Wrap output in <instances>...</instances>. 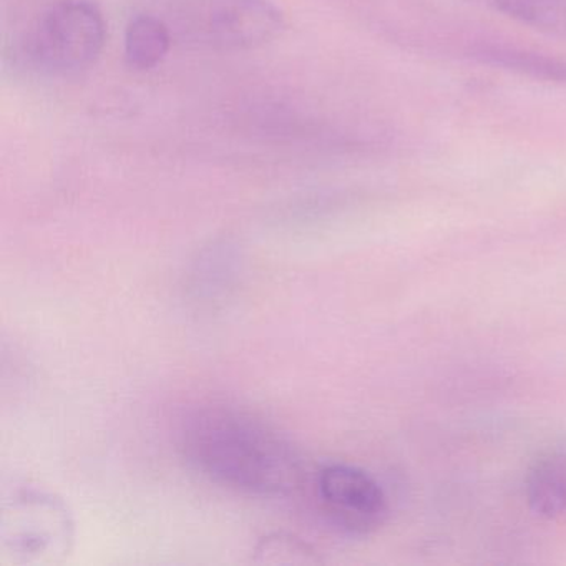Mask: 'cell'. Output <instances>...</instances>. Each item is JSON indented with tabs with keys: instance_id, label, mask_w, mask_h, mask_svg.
Returning <instances> with one entry per match:
<instances>
[{
	"instance_id": "cell-1",
	"label": "cell",
	"mask_w": 566,
	"mask_h": 566,
	"mask_svg": "<svg viewBox=\"0 0 566 566\" xmlns=\"http://www.w3.org/2000/svg\"><path fill=\"white\" fill-rule=\"evenodd\" d=\"M178 446L201 476L248 495H287L306 473L296 447L240 407L210 403L190 410L178 429Z\"/></svg>"
},
{
	"instance_id": "cell-2",
	"label": "cell",
	"mask_w": 566,
	"mask_h": 566,
	"mask_svg": "<svg viewBox=\"0 0 566 566\" xmlns=\"http://www.w3.org/2000/svg\"><path fill=\"white\" fill-rule=\"evenodd\" d=\"M67 505L52 493L22 489L2 502L0 552L18 565L62 562L74 545Z\"/></svg>"
},
{
	"instance_id": "cell-3",
	"label": "cell",
	"mask_w": 566,
	"mask_h": 566,
	"mask_svg": "<svg viewBox=\"0 0 566 566\" xmlns=\"http://www.w3.org/2000/svg\"><path fill=\"white\" fill-rule=\"evenodd\" d=\"M107 24L92 0H59L32 25L25 41L29 59L51 74L91 67L104 51Z\"/></svg>"
},
{
	"instance_id": "cell-4",
	"label": "cell",
	"mask_w": 566,
	"mask_h": 566,
	"mask_svg": "<svg viewBox=\"0 0 566 566\" xmlns=\"http://www.w3.org/2000/svg\"><path fill=\"white\" fill-rule=\"evenodd\" d=\"M178 31L188 41L217 51H250L274 41L284 15L271 0H184Z\"/></svg>"
},
{
	"instance_id": "cell-5",
	"label": "cell",
	"mask_w": 566,
	"mask_h": 566,
	"mask_svg": "<svg viewBox=\"0 0 566 566\" xmlns=\"http://www.w3.org/2000/svg\"><path fill=\"white\" fill-rule=\"evenodd\" d=\"M317 505L324 518L349 536L377 532L389 515L386 492L376 479L347 463L324 465L314 479Z\"/></svg>"
},
{
	"instance_id": "cell-6",
	"label": "cell",
	"mask_w": 566,
	"mask_h": 566,
	"mask_svg": "<svg viewBox=\"0 0 566 566\" xmlns=\"http://www.w3.org/2000/svg\"><path fill=\"white\" fill-rule=\"evenodd\" d=\"M530 510L545 520H566V443L543 450L525 476Z\"/></svg>"
},
{
	"instance_id": "cell-7",
	"label": "cell",
	"mask_w": 566,
	"mask_h": 566,
	"mask_svg": "<svg viewBox=\"0 0 566 566\" xmlns=\"http://www.w3.org/2000/svg\"><path fill=\"white\" fill-rule=\"evenodd\" d=\"M174 32L164 19L142 14L132 19L125 31V61L135 71H151L170 52Z\"/></svg>"
},
{
	"instance_id": "cell-8",
	"label": "cell",
	"mask_w": 566,
	"mask_h": 566,
	"mask_svg": "<svg viewBox=\"0 0 566 566\" xmlns=\"http://www.w3.org/2000/svg\"><path fill=\"white\" fill-rule=\"evenodd\" d=\"M472 55L483 64L509 69L542 81L566 84V61L503 45H479L473 49Z\"/></svg>"
},
{
	"instance_id": "cell-9",
	"label": "cell",
	"mask_w": 566,
	"mask_h": 566,
	"mask_svg": "<svg viewBox=\"0 0 566 566\" xmlns=\"http://www.w3.org/2000/svg\"><path fill=\"white\" fill-rule=\"evenodd\" d=\"M490 8L523 25L566 38V0H483Z\"/></svg>"
},
{
	"instance_id": "cell-10",
	"label": "cell",
	"mask_w": 566,
	"mask_h": 566,
	"mask_svg": "<svg viewBox=\"0 0 566 566\" xmlns=\"http://www.w3.org/2000/svg\"><path fill=\"white\" fill-rule=\"evenodd\" d=\"M253 562L258 565H319V552L306 539L277 532L263 536L254 546Z\"/></svg>"
}]
</instances>
